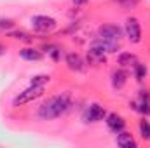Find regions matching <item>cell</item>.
Listing matches in <instances>:
<instances>
[{"label":"cell","instance_id":"obj_1","mask_svg":"<svg viewBox=\"0 0 150 148\" xmlns=\"http://www.w3.org/2000/svg\"><path fill=\"white\" fill-rule=\"evenodd\" d=\"M70 106V94H59V96H54L51 99H47L44 105H40L38 108V117L42 120H51V118H56L59 115H63L65 111L68 110Z\"/></svg>","mask_w":150,"mask_h":148},{"label":"cell","instance_id":"obj_2","mask_svg":"<svg viewBox=\"0 0 150 148\" xmlns=\"http://www.w3.org/2000/svg\"><path fill=\"white\" fill-rule=\"evenodd\" d=\"M42 92H44V87H42V85H32L30 89L19 92V94L14 98L12 105H14V106H21V105H25V103H30V101L37 99L38 96H42Z\"/></svg>","mask_w":150,"mask_h":148},{"label":"cell","instance_id":"obj_3","mask_svg":"<svg viewBox=\"0 0 150 148\" xmlns=\"http://www.w3.org/2000/svg\"><path fill=\"white\" fill-rule=\"evenodd\" d=\"M32 26L35 32H51L56 28V19L49 16H33L32 18Z\"/></svg>","mask_w":150,"mask_h":148},{"label":"cell","instance_id":"obj_4","mask_svg":"<svg viewBox=\"0 0 150 148\" xmlns=\"http://www.w3.org/2000/svg\"><path fill=\"white\" fill-rule=\"evenodd\" d=\"M126 35L133 44H138L142 40V28H140V23L136 18H129L126 21Z\"/></svg>","mask_w":150,"mask_h":148},{"label":"cell","instance_id":"obj_5","mask_svg":"<svg viewBox=\"0 0 150 148\" xmlns=\"http://www.w3.org/2000/svg\"><path fill=\"white\" fill-rule=\"evenodd\" d=\"M93 47L103 51V52H117L119 51V40H112V38H105V37H100L94 40Z\"/></svg>","mask_w":150,"mask_h":148},{"label":"cell","instance_id":"obj_6","mask_svg":"<svg viewBox=\"0 0 150 148\" xmlns=\"http://www.w3.org/2000/svg\"><path fill=\"white\" fill-rule=\"evenodd\" d=\"M103 118H107V111H105V108L101 105H98V103L91 105L89 110L86 111V120L87 122H98V120H103Z\"/></svg>","mask_w":150,"mask_h":148},{"label":"cell","instance_id":"obj_7","mask_svg":"<svg viewBox=\"0 0 150 148\" xmlns=\"http://www.w3.org/2000/svg\"><path fill=\"white\" fill-rule=\"evenodd\" d=\"M100 37L112 38V40H120L122 30L117 25H103V26H100Z\"/></svg>","mask_w":150,"mask_h":148},{"label":"cell","instance_id":"obj_8","mask_svg":"<svg viewBox=\"0 0 150 148\" xmlns=\"http://www.w3.org/2000/svg\"><path fill=\"white\" fill-rule=\"evenodd\" d=\"M107 125L110 127V131H113V132H120V131L124 129L126 122H124V118H122L120 115L110 113V115H107Z\"/></svg>","mask_w":150,"mask_h":148},{"label":"cell","instance_id":"obj_9","mask_svg":"<svg viewBox=\"0 0 150 148\" xmlns=\"http://www.w3.org/2000/svg\"><path fill=\"white\" fill-rule=\"evenodd\" d=\"M105 61H107V59H105L103 51L93 47V49L87 52V63H89V65H93V66H100V65H105Z\"/></svg>","mask_w":150,"mask_h":148},{"label":"cell","instance_id":"obj_10","mask_svg":"<svg viewBox=\"0 0 150 148\" xmlns=\"http://www.w3.org/2000/svg\"><path fill=\"white\" fill-rule=\"evenodd\" d=\"M138 111H142L143 115H150V92L149 91H142L140 94V103L138 106H134Z\"/></svg>","mask_w":150,"mask_h":148},{"label":"cell","instance_id":"obj_11","mask_svg":"<svg viewBox=\"0 0 150 148\" xmlns=\"http://www.w3.org/2000/svg\"><path fill=\"white\" fill-rule=\"evenodd\" d=\"M19 56H21L23 59H26V61H38V59H42V52L37 51V49H33V47H25V49H21V51H19Z\"/></svg>","mask_w":150,"mask_h":148},{"label":"cell","instance_id":"obj_12","mask_svg":"<svg viewBox=\"0 0 150 148\" xmlns=\"http://www.w3.org/2000/svg\"><path fill=\"white\" fill-rule=\"evenodd\" d=\"M67 65L70 66V70H75V72L84 70V61H82V58H80L79 54H74V52L67 56Z\"/></svg>","mask_w":150,"mask_h":148},{"label":"cell","instance_id":"obj_13","mask_svg":"<svg viewBox=\"0 0 150 148\" xmlns=\"http://www.w3.org/2000/svg\"><path fill=\"white\" fill-rule=\"evenodd\" d=\"M126 80H127V73L124 70H115L112 75V85L115 89H122L126 85Z\"/></svg>","mask_w":150,"mask_h":148},{"label":"cell","instance_id":"obj_14","mask_svg":"<svg viewBox=\"0 0 150 148\" xmlns=\"http://www.w3.org/2000/svg\"><path fill=\"white\" fill-rule=\"evenodd\" d=\"M117 145L122 148H134L136 147V141L133 140V136L129 132H120L117 136Z\"/></svg>","mask_w":150,"mask_h":148},{"label":"cell","instance_id":"obj_15","mask_svg":"<svg viewBox=\"0 0 150 148\" xmlns=\"http://www.w3.org/2000/svg\"><path fill=\"white\" fill-rule=\"evenodd\" d=\"M136 63H138V58L131 52H122L119 56V65L120 66H134Z\"/></svg>","mask_w":150,"mask_h":148},{"label":"cell","instance_id":"obj_16","mask_svg":"<svg viewBox=\"0 0 150 148\" xmlns=\"http://www.w3.org/2000/svg\"><path fill=\"white\" fill-rule=\"evenodd\" d=\"M49 82V75H35L33 78H32V85H42L44 87V84H47Z\"/></svg>","mask_w":150,"mask_h":148},{"label":"cell","instance_id":"obj_17","mask_svg":"<svg viewBox=\"0 0 150 148\" xmlns=\"http://www.w3.org/2000/svg\"><path fill=\"white\" fill-rule=\"evenodd\" d=\"M140 132H142V138L143 140H149L150 138V125L147 120H142L140 122Z\"/></svg>","mask_w":150,"mask_h":148},{"label":"cell","instance_id":"obj_18","mask_svg":"<svg viewBox=\"0 0 150 148\" xmlns=\"http://www.w3.org/2000/svg\"><path fill=\"white\" fill-rule=\"evenodd\" d=\"M9 37H12V38H18V40H23V42H32L33 38L30 37L28 33H25V32H12Z\"/></svg>","mask_w":150,"mask_h":148},{"label":"cell","instance_id":"obj_19","mask_svg":"<svg viewBox=\"0 0 150 148\" xmlns=\"http://www.w3.org/2000/svg\"><path fill=\"white\" fill-rule=\"evenodd\" d=\"M134 70H136V78H138V80H143V78H145V75H147V68H145V65L136 63V65H134Z\"/></svg>","mask_w":150,"mask_h":148},{"label":"cell","instance_id":"obj_20","mask_svg":"<svg viewBox=\"0 0 150 148\" xmlns=\"http://www.w3.org/2000/svg\"><path fill=\"white\" fill-rule=\"evenodd\" d=\"M47 54H49L54 61L59 59V49H58L56 45H47Z\"/></svg>","mask_w":150,"mask_h":148},{"label":"cell","instance_id":"obj_21","mask_svg":"<svg viewBox=\"0 0 150 148\" xmlns=\"http://www.w3.org/2000/svg\"><path fill=\"white\" fill-rule=\"evenodd\" d=\"M12 26H14V21L12 19H9V18L0 19V30H11Z\"/></svg>","mask_w":150,"mask_h":148},{"label":"cell","instance_id":"obj_22","mask_svg":"<svg viewBox=\"0 0 150 148\" xmlns=\"http://www.w3.org/2000/svg\"><path fill=\"white\" fill-rule=\"evenodd\" d=\"M4 52H5V47H4V45H0V56H2Z\"/></svg>","mask_w":150,"mask_h":148},{"label":"cell","instance_id":"obj_23","mask_svg":"<svg viewBox=\"0 0 150 148\" xmlns=\"http://www.w3.org/2000/svg\"><path fill=\"white\" fill-rule=\"evenodd\" d=\"M75 4H86V2H87V0H74Z\"/></svg>","mask_w":150,"mask_h":148}]
</instances>
